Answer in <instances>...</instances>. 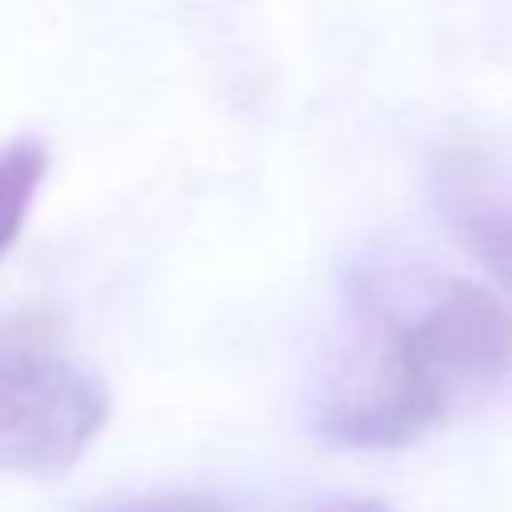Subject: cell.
<instances>
[{
    "instance_id": "obj_1",
    "label": "cell",
    "mask_w": 512,
    "mask_h": 512,
    "mask_svg": "<svg viewBox=\"0 0 512 512\" xmlns=\"http://www.w3.org/2000/svg\"><path fill=\"white\" fill-rule=\"evenodd\" d=\"M368 324L356 344H348L328 380L320 384L312 424L324 440L344 448H400L436 428L464 388L444 340H436V320L424 312L396 320L380 312L368 296Z\"/></svg>"
},
{
    "instance_id": "obj_3",
    "label": "cell",
    "mask_w": 512,
    "mask_h": 512,
    "mask_svg": "<svg viewBox=\"0 0 512 512\" xmlns=\"http://www.w3.org/2000/svg\"><path fill=\"white\" fill-rule=\"evenodd\" d=\"M460 232L472 252L512 288V188L468 184L460 204Z\"/></svg>"
},
{
    "instance_id": "obj_4",
    "label": "cell",
    "mask_w": 512,
    "mask_h": 512,
    "mask_svg": "<svg viewBox=\"0 0 512 512\" xmlns=\"http://www.w3.org/2000/svg\"><path fill=\"white\" fill-rule=\"evenodd\" d=\"M44 172H48V144L40 136H20L0 152V256L16 244Z\"/></svg>"
},
{
    "instance_id": "obj_5",
    "label": "cell",
    "mask_w": 512,
    "mask_h": 512,
    "mask_svg": "<svg viewBox=\"0 0 512 512\" xmlns=\"http://www.w3.org/2000/svg\"><path fill=\"white\" fill-rule=\"evenodd\" d=\"M104 512H232V508L212 492H156V496L124 500Z\"/></svg>"
},
{
    "instance_id": "obj_2",
    "label": "cell",
    "mask_w": 512,
    "mask_h": 512,
    "mask_svg": "<svg viewBox=\"0 0 512 512\" xmlns=\"http://www.w3.org/2000/svg\"><path fill=\"white\" fill-rule=\"evenodd\" d=\"M104 380L64 356L20 352L0 360V472L56 480L104 432Z\"/></svg>"
},
{
    "instance_id": "obj_6",
    "label": "cell",
    "mask_w": 512,
    "mask_h": 512,
    "mask_svg": "<svg viewBox=\"0 0 512 512\" xmlns=\"http://www.w3.org/2000/svg\"><path fill=\"white\" fill-rule=\"evenodd\" d=\"M304 512H392V504L376 500V496H332V500H320Z\"/></svg>"
}]
</instances>
